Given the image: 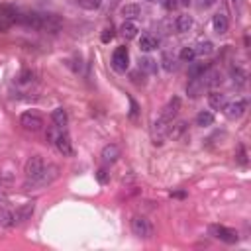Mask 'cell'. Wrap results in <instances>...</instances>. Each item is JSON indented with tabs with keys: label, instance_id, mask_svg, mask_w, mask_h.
Segmentation results:
<instances>
[{
	"label": "cell",
	"instance_id": "13",
	"mask_svg": "<svg viewBox=\"0 0 251 251\" xmlns=\"http://www.w3.org/2000/svg\"><path fill=\"white\" fill-rule=\"evenodd\" d=\"M208 104L212 106L214 110H222L224 106H226V94H222V92H218V90H212V92L208 94Z\"/></svg>",
	"mask_w": 251,
	"mask_h": 251
},
{
	"label": "cell",
	"instance_id": "26",
	"mask_svg": "<svg viewBox=\"0 0 251 251\" xmlns=\"http://www.w3.org/2000/svg\"><path fill=\"white\" fill-rule=\"evenodd\" d=\"M161 65H163V69H165V71H169V73L177 69L175 57H173L171 53H163V55H161Z\"/></svg>",
	"mask_w": 251,
	"mask_h": 251
},
{
	"label": "cell",
	"instance_id": "36",
	"mask_svg": "<svg viewBox=\"0 0 251 251\" xmlns=\"http://www.w3.org/2000/svg\"><path fill=\"white\" fill-rule=\"evenodd\" d=\"M181 4H185V6H189V4H191V0H181Z\"/></svg>",
	"mask_w": 251,
	"mask_h": 251
},
{
	"label": "cell",
	"instance_id": "18",
	"mask_svg": "<svg viewBox=\"0 0 251 251\" xmlns=\"http://www.w3.org/2000/svg\"><path fill=\"white\" fill-rule=\"evenodd\" d=\"M177 31L178 33H187L191 28H192V18L191 16H187V14H183V16H178L177 18Z\"/></svg>",
	"mask_w": 251,
	"mask_h": 251
},
{
	"label": "cell",
	"instance_id": "12",
	"mask_svg": "<svg viewBox=\"0 0 251 251\" xmlns=\"http://www.w3.org/2000/svg\"><path fill=\"white\" fill-rule=\"evenodd\" d=\"M118 157H120V148L116 146V143H108V146H104V149H102L104 163H114V161H118Z\"/></svg>",
	"mask_w": 251,
	"mask_h": 251
},
{
	"label": "cell",
	"instance_id": "1",
	"mask_svg": "<svg viewBox=\"0 0 251 251\" xmlns=\"http://www.w3.org/2000/svg\"><path fill=\"white\" fill-rule=\"evenodd\" d=\"M57 175H59L57 165H45V169L42 171L40 177L28 178V181H26V189H28V191H30V189H44V187H47V185H51V183L55 181Z\"/></svg>",
	"mask_w": 251,
	"mask_h": 251
},
{
	"label": "cell",
	"instance_id": "16",
	"mask_svg": "<svg viewBox=\"0 0 251 251\" xmlns=\"http://www.w3.org/2000/svg\"><path fill=\"white\" fill-rule=\"evenodd\" d=\"M31 212H33V202L24 204V206L14 214V224H16V222H26V220L31 216Z\"/></svg>",
	"mask_w": 251,
	"mask_h": 251
},
{
	"label": "cell",
	"instance_id": "8",
	"mask_svg": "<svg viewBox=\"0 0 251 251\" xmlns=\"http://www.w3.org/2000/svg\"><path fill=\"white\" fill-rule=\"evenodd\" d=\"M45 169V161L40 157V155H33L28 159L26 163V177L28 178H35V177H40L42 171Z\"/></svg>",
	"mask_w": 251,
	"mask_h": 251
},
{
	"label": "cell",
	"instance_id": "24",
	"mask_svg": "<svg viewBox=\"0 0 251 251\" xmlns=\"http://www.w3.org/2000/svg\"><path fill=\"white\" fill-rule=\"evenodd\" d=\"M194 51H196V55L206 57V55H212V53H214V45H212V42H200V44L194 47Z\"/></svg>",
	"mask_w": 251,
	"mask_h": 251
},
{
	"label": "cell",
	"instance_id": "5",
	"mask_svg": "<svg viewBox=\"0 0 251 251\" xmlns=\"http://www.w3.org/2000/svg\"><path fill=\"white\" fill-rule=\"evenodd\" d=\"M130 65V53H128V47H118L114 53H112V67L118 71V73H124Z\"/></svg>",
	"mask_w": 251,
	"mask_h": 251
},
{
	"label": "cell",
	"instance_id": "35",
	"mask_svg": "<svg viewBox=\"0 0 251 251\" xmlns=\"http://www.w3.org/2000/svg\"><path fill=\"white\" fill-rule=\"evenodd\" d=\"M98 181H100V183H106V171H104V169L98 171Z\"/></svg>",
	"mask_w": 251,
	"mask_h": 251
},
{
	"label": "cell",
	"instance_id": "2",
	"mask_svg": "<svg viewBox=\"0 0 251 251\" xmlns=\"http://www.w3.org/2000/svg\"><path fill=\"white\" fill-rule=\"evenodd\" d=\"M132 234L137 237H151L153 228H151L149 220H146L143 216H133L132 218Z\"/></svg>",
	"mask_w": 251,
	"mask_h": 251
},
{
	"label": "cell",
	"instance_id": "30",
	"mask_svg": "<svg viewBox=\"0 0 251 251\" xmlns=\"http://www.w3.org/2000/svg\"><path fill=\"white\" fill-rule=\"evenodd\" d=\"M10 26H12V20L6 18L4 14H0V31H6Z\"/></svg>",
	"mask_w": 251,
	"mask_h": 251
},
{
	"label": "cell",
	"instance_id": "14",
	"mask_svg": "<svg viewBox=\"0 0 251 251\" xmlns=\"http://www.w3.org/2000/svg\"><path fill=\"white\" fill-rule=\"evenodd\" d=\"M157 47H159V40L155 38V35H149V33L141 35V40H139V49L141 51H153Z\"/></svg>",
	"mask_w": 251,
	"mask_h": 251
},
{
	"label": "cell",
	"instance_id": "37",
	"mask_svg": "<svg viewBox=\"0 0 251 251\" xmlns=\"http://www.w3.org/2000/svg\"><path fill=\"white\" fill-rule=\"evenodd\" d=\"M146 2H155V0H146Z\"/></svg>",
	"mask_w": 251,
	"mask_h": 251
},
{
	"label": "cell",
	"instance_id": "15",
	"mask_svg": "<svg viewBox=\"0 0 251 251\" xmlns=\"http://www.w3.org/2000/svg\"><path fill=\"white\" fill-rule=\"evenodd\" d=\"M202 90H204V83H202V79H191V81H189V87H187L189 96L198 98V96L202 94Z\"/></svg>",
	"mask_w": 251,
	"mask_h": 251
},
{
	"label": "cell",
	"instance_id": "27",
	"mask_svg": "<svg viewBox=\"0 0 251 251\" xmlns=\"http://www.w3.org/2000/svg\"><path fill=\"white\" fill-rule=\"evenodd\" d=\"M181 59L192 63V61L196 59V51H194V47H183V49H181Z\"/></svg>",
	"mask_w": 251,
	"mask_h": 251
},
{
	"label": "cell",
	"instance_id": "31",
	"mask_svg": "<svg viewBox=\"0 0 251 251\" xmlns=\"http://www.w3.org/2000/svg\"><path fill=\"white\" fill-rule=\"evenodd\" d=\"M112 38H114V30H112V26H110V28H106V30H104V33H102V42H104V44H108Z\"/></svg>",
	"mask_w": 251,
	"mask_h": 251
},
{
	"label": "cell",
	"instance_id": "22",
	"mask_svg": "<svg viewBox=\"0 0 251 251\" xmlns=\"http://www.w3.org/2000/svg\"><path fill=\"white\" fill-rule=\"evenodd\" d=\"M139 14H141V10H139L137 4H126L122 8V16L126 20H135V18H139Z\"/></svg>",
	"mask_w": 251,
	"mask_h": 251
},
{
	"label": "cell",
	"instance_id": "11",
	"mask_svg": "<svg viewBox=\"0 0 251 251\" xmlns=\"http://www.w3.org/2000/svg\"><path fill=\"white\" fill-rule=\"evenodd\" d=\"M212 28H214V31H216L218 35H224V33L228 31V28H230L228 16H226V14H222V12L214 14V18H212Z\"/></svg>",
	"mask_w": 251,
	"mask_h": 251
},
{
	"label": "cell",
	"instance_id": "19",
	"mask_svg": "<svg viewBox=\"0 0 251 251\" xmlns=\"http://www.w3.org/2000/svg\"><path fill=\"white\" fill-rule=\"evenodd\" d=\"M51 120H53V124H55L57 128L63 130V126H67V112H65L63 108H55V110L51 112Z\"/></svg>",
	"mask_w": 251,
	"mask_h": 251
},
{
	"label": "cell",
	"instance_id": "34",
	"mask_svg": "<svg viewBox=\"0 0 251 251\" xmlns=\"http://www.w3.org/2000/svg\"><path fill=\"white\" fill-rule=\"evenodd\" d=\"M33 75L30 73V71H24V73H22V77H20V83H30V79H31Z\"/></svg>",
	"mask_w": 251,
	"mask_h": 251
},
{
	"label": "cell",
	"instance_id": "32",
	"mask_svg": "<svg viewBox=\"0 0 251 251\" xmlns=\"http://www.w3.org/2000/svg\"><path fill=\"white\" fill-rule=\"evenodd\" d=\"M218 2V0H196V6L198 8H210V6H214V4H216Z\"/></svg>",
	"mask_w": 251,
	"mask_h": 251
},
{
	"label": "cell",
	"instance_id": "28",
	"mask_svg": "<svg viewBox=\"0 0 251 251\" xmlns=\"http://www.w3.org/2000/svg\"><path fill=\"white\" fill-rule=\"evenodd\" d=\"M14 224V214L2 210L0 212V226H12Z\"/></svg>",
	"mask_w": 251,
	"mask_h": 251
},
{
	"label": "cell",
	"instance_id": "23",
	"mask_svg": "<svg viewBox=\"0 0 251 251\" xmlns=\"http://www.w3.org/2000/svg\"><path fill=\"white\" fill-rule=\"evenodd\" d=\"M212 122H214V114H212V112H208V110L198 112V116H196V126L208 128V126H212Z\"/></svg>",
	"mask_w": 251,
	"mask_h": 251
},
{
	"label": "cell",
	"instance_id": "21",
	"mask_svg": "<svg viewBox=\"0 0 251 251\" xmlns=\"http://www.w3.org/2000/svg\"><path fill=\"white\" fill-rule=\"evenodd\" d=\"M208 71V65L206 63H194L191 69H189V77L191 79H202V75Z\"/></svg>",
	"mask_w": 251,
	"mask_h": 251
},
{
	"label": "cell",
	"instance_id": "25",
	"mask_svg": "<svg viewBox=\"0 0 251 251\" xmlns=\"http://www.w3.org/2000/svg\"><path fill=\"white\" fill-rule=\"evenodd\" d=\"M232 79H234V83H236L237 87H241V85H245V81H247V73H245V71H241L239 67H234V69H232Z\"/></svg>",
	"mask_w": 251,
	"mask_h": 251
},
{
	"label": "cell",
	"instance_id": "20",
	"mask_svg": "<svg viewBox=\"0 0 251 251\" xmlns=\"http://www.w3.org/2000/svg\"><path fill=\"white\" fill-rule=\"evenodd\" d=\"M139 69L141 71H146V73H157V61H153L151 57H143L139 59Z\"/></svg>",
	"mask_w": 251,
	"mask_h": 251
},
{
	"label": "cell",
	"instance_id": "6",
	"mask_svg": "<svg viewBox=\"0 0 251 251\" xmlns=\"http://www.w3.org/2000/svg\"><path fill=\"white\" fill-rule=\"evenodd\" d=\"M20 124L30 132H40L42 126H44V120H42L40 114H35V112H24L22 118H20Z\"/></svg>",
	"mask_w": 251,
	"mask_h": 251
},
{
	"label": "cell",
	"instance_id": "3",
	"mask_svg": "<svg viewBox=\"0 0 251 251\" xmlns=\"http://www.w3.org/2000/svg\"><path fill=\"white\" fill-rule=\"evenodd\" d=\"M210 234L216 237V239L224 241V243H236V241L239 239V237H237V232L232 230V228H226V226H212V228H210Z\"/></svg>",
	"mask_w": 251,
	"mask_h": 251
},
{
	"label": "cell",
	"instance_id": "9",
	"mask_svg": "<svg viewBox=\"0 0 251 251\" xmlns=\"http://www.w3.org/2000/svg\"><path fill=\"white\" fill-rule=\"evenodd\" d=\"M171 122H167V120H163L161 116L155 120V124H153V143L155 146H161L163 143V139H165V135L169 133V130H171Z\"/></svg>",
	"mask_w": 251,
	"mask_h": 251
},
{
	"label": "cell",
	"instance_id": "7",
	"mask_svg": "<svg viewBox=\"0 0 251 251\" xmlns=\"http://www.w3.org/2000/svg\"><path fill=\"white\" fill-rule=\"evenodd\" d=\"M222 110H226V116L228 118H241L247 110V102L243 98H237L234 102H226V106Z\"/></svg>",
	"mask_w": 251,
	"mask_h": 251
},
{
	"label": "cell",
	"instance_id": "10",
	"mask_svg": "<svg viewBox=\"0 0 251 251\" xmlns=\"http://www.w3.org/2000/svg\"><path fill=\"white\" fill-rule=\"evenodd\" d=\"M178 108H181V100H178V98L169 100V104L165 106L163 112H161V118L173 124V120H175V118H177V114H178Z\"/></svg>",
	"mask_w": 251,
	"mask_h": 251
},
{
	"label": "cell",
	"instance_id": "29",
	"mask_svg": "<svg viewBox=\"0 0 251 251\" xmlns=\"http://www.w3.org/2000/svg\"><path fill=\"white\" fill-rule=\"evenodd\" d=\"M77 2H79L83 8H87V10H96V8L100 6L102 0H77Z\"/></svg>",
	"mask_w": 251,
	"mask_h": 251
},
{
	"label": "cell",
	"instance_id": "17",
	"mask_svg": "<svg viewBox=\"0 0 251 251\" xmlns=\"http://www.w3.org/2000/svg\"><path fill=\"white\" fill-rule=\"evenodd\" d=\"M120 31H122V35H124L126 40H133L135 35H137V31H139V30H137V26H135L132 20H126V22L122 24Z\"/></svg>",
	"mask_w": 251,
	"mask_h": 251
},
{
	"label": "cell",
	"instance_id": "33",
	"mask_svg": "<svg viewBox=\"0 0 251 251\" xmlns=\"http://www.w3.org/2000/svg\"><path fill=\"white\" fill-rule=\"evenodd\" d=\"M161 4L165 10H175L178 6V0H161Z\"/></svg>",
	"mask_w": 251,
	"mask_h": 251
},
{
	"label": "cell",
	"instance_id": "4",
	"mask_svg": "<svg viewBox=\"0 0 251 251\" xmlns=\"http://www.w3.org/2000/svg\"><path fill=\"white\" fill-rule=\"evenodd\" d=\"M53 143L57 146L59 153H63L65 157H71L73 155V143H71V137L67 132H59L53 135Z\"/></svg>",
	"mask_w": 251,
	"mask_h": 251
}]
</instances>
